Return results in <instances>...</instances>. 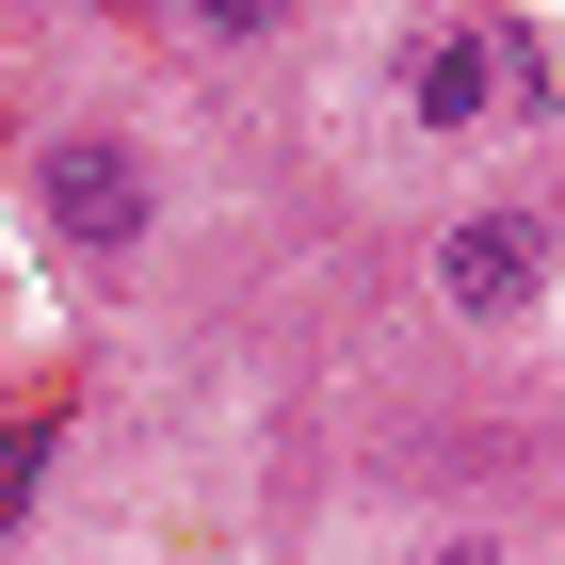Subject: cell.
I'll use <instances>...</instances> for the list:
<instances>
[{
    "label": "cell",
    "mask_w": 565,
    "mask_h": 565,
    "mask_svg": "<svg viewBox=\"0 0 565 565\" xmlns=\"http://www.w3.org/2000/svg\"><path fill=\"white\" fill-rule=\"evenodd\" d=\"M404 97H420V130H484V114H501V49L484 33H420Z\"/></svg>",
    "instance_id": "3"
},
{
    "label": "cell",
    "mask_w": 565,
    "mask_h": 565,
    "mask_svg": "<svg viewBox=\"0 0 565 565\" xmlns=\"http://www.w3.org/2000/svg\"><path fill=\"white\" fill-rule=\"evenodd\" d=\"M420 565H518V550H420Z\"/></svg>",
    "instance_id": "5"
},
{
    "label": "cell",
    "mask_w": 565,
    "mask_h": 565,
    "mask_svg": "<svg viewBox=\"0 0 565 565\" xmlns=\"http://www.w3.org/2000/svg\"><path fill=\"white\" fill-rule=\"evenodd\" d=\"M33 226H49V259H146V226H162V178H146L130 130H49L33 146Z\"/></svg>",
    "instance_id": "1"
},
{
    "label": "cell",
    "mask_w": 565,
    "mask_h": 565,
    "mask_svg": "<svg viewBox=\"0 0 565 565\" xmlns=\"http://www.w3.org/2000/svg\"><path fill=\"white\" fill-rule=\"evenodd\" d=\"M178 17H194L211 49H259V33H291V0H178Z\"/></svg>",
    "instance_id": "4"
},
{
    "label": "cell",
    "mask_w": 565,
    "mask_h": 565,
    "mask_svg": "<svg viewBox=\"0 0 565 565\" xmlns=\"http://www.w3.org/2000/svg\"><path fill=\"white\" fill-rule=\"evenodd\" d=\"M533 275H550V226L533 211H452V243H436V291L469 307V323H518Z\"/></svg>",
    "instance_id": "2"
}]
</instances>
